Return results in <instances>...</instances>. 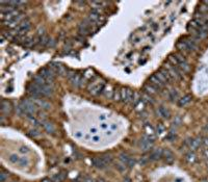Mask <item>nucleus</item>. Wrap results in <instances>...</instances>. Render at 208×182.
Instances as JSON below:
<instances>
[{
    "label": "nucleus",
    "instance_id": "nucleus-1",
    "mask_svg": "<svg viewBox=\"0 0 208 182\" xmlns=\"http://www.w3.org/2000/svg\"><path fill=\"white\" fill-rule=\"evenodd\" d=\"M177 48L180 51H195L197 50V41L195 39H181L178 41Z\"/></svg>",
    "mask_w": 208,
    "mask_h": 182
},
{
    "label": "nucleus",
    "instance_id": "nucleus-2",
    "mask_svg": "<svg viewBox=\"0 0 208 182\" xmlns=\"http://www.w3.org/2000/svg\"><path fill=\"white\" fill-rule=\"evenodd\" d=\"M68 78H69V80L71 81V84L73 87H82L83 84V81H84V77H82L81 75L79 74H76L75 72H69L67 74Z\"/></svg>",
    "mask_w": 208,
    "mask_h": 182
},
{
    "label": "nucleus",
    "instance_id": "nucleus-3",
    "mask_svg": "<svg viewBox=\"0 0 208 182\" xmlns=\"http://www.w3.org/2000/svg\"><path fill=\"white\" fill-rule=\"evenodd\" d=\"M104 87H105V83L103 81L96 80L90 83L89 85V92L92 95H99L103 92Z\"/></svg>",
    "mask_w": 208,
    "mask_h": 182
},
{
    "label": "nucleus",
    "instance_id": "nucleus-4",
    "mask_svg": "<svg viewBox=\"0 0 208 182\" xmlns=\"http://www.w3.org/2000/svg\"><path fill=\"white\" fill-rule=\"evenodd\" d=\"M39 75L45 79L48 84H52V82H53L54 77H55V72L53 71L51 68H44V69H42L41 71H40Z\"/></svg>",
    "mask_w": 208,
    "mask_h": 182
},
{
    "label": "nucleus",
    "instance_id": "nucleus-5",
    "mask_svg": "<svg viewBox=\"0 0 208 182\" xmlns=\"http://www.w3.org/2000/svg\"><path fill=\"white\" fill-rule=\"evenodd\" d=\"M154 139H155V137L151 136V135H148V134L144 135L143 139H142L141 142H139V147H141V149L143 150L144 152L149 151V150L152 148V146H153Z\"/></svg>",
    "mask_w": 208,
    "mask_h": 182
},
{
    "label": "nucleus",
    "instance_id": "nucleus-6",
    "mask_svg": "<svg viewBox=\"0 0 208 182\" xmlns=\"http://www.w3.org/2000/svg\"><path fill=\"white\" fill-rule=\"evenodd\" d=\"M135 93H133L130 89H121V101L124 103H132L134 99Z\"/></svg>",
    "mask_w": 208,
    "mask_h": 182
},
{
    "label": "nucleus",
    "instance_id": "nucleus-7",
    "mask_svg": "<svg viewBox=\"0 0 208 182\" xmlns=\"http://www.w3.org/2000/svg\"><path fill=\"white\" fill-rule=\"evenodd\" d=\"M93 24H94L93 22L90 21L89 19L81 22V23L79 24V26H78V32H79V35H80L81 37L87 35V33L90 32V30H91V27Z\"/></svg>",
    "mask_w": 208,
    "mask_h": 182
},
{
    "label": "nucleus",
    "instance_id": "nucleus-8",
    "mask_svg": "<svg viewBox=\"0 0 208 182\" xmlns=\"http://www.w3.org/2000/svg\"><path fill=\"white\" fill-rule=\"evenodd\" d=\"M30 29V22L27 19H24L19 25L15 28L17 35H25L26 32H28V30Z\"/></svg>",
    "mask_w": 208,
    "mask_h": 182
},
{
    "label": "nucleus",
    "instance_id": "nucleus-9",
    "mask_svg": "<svg viewBox=\"0 0 208 182\" xmlns=\"http://www.w3.org/2000/svg\"><path fill=\"white\" fill-rule=\"evenodd\" d=\"M49 68H51V69L55 72V74H59V75H67L68 74V70L66 69L65 66H63L61 64L53 63L49 66Z\"/></svg>",
    "mask_w": 208,
    "mask_h": 182
},
{
    "label": "nucleus",
    "instance_id": "nucleus-10",
    "mask_svg": "<svg viewBox=\"0 0 208 182\" xmlns=\"http://www.w3.org/2000/svg\"><path fill=\"white\" fill-rule=\"evenodd\" d=\"M148 83H150L151 85H153L154 87H156V89L158 90H160V89H162L163 87H165V83L162 82V81L159 79L158 77H157V75L156 74H154V75H152L151 77L149 78V82Z\"/></svg>",
    "mask_w": 208,
    "mask_h": 182
},
{
    "label": "nucleus",
    "instance_id": "nucleus-11",
    "mask_svg": "<svg viewBox=\"0 0 208 182\" xmlns=\"http://www.w3.org/2000/svg\"><path fill=\"white\" fill-rule=\"evenodd\" d=\"M156 115L158 116L159 118H162V119H170L171 118V111L168 107L165 106H159L158 108L156 109Z\"/></svg>",
    "mask_w": 208,
    "mask_h": 182
},
{
    "label": "nucleus",
    "instance_id": "nucleus-12",
    "mask_svg": "<svg viewBox=\"0 0 208 182\" xmlns=\"http://www.w3.org/2000/svg\"><path fill=\"white\" fill-rule=\"evenodd\" d=\"M92 165H93V167L97 168V169H100V170H103L105 169V168L107 167V163L105 162V161L103 160V158L102 157H94V158H92Z\"/></svg>",
    "mask_w": 208,
    "mask_h": 182
},
{
    "label": "nucleus",
    "instance_id": "nucleus-13",
    "mask_svg": "<svg viewBox=\"0 0 208 182\" xmlns=\"http://www.w3.org/2000/svg\"><path fill=\"white\" fill-rule=\"evenodd\" d=\"M162 152H163V150L160 149V148L154 149L153 151L150 153V155L148 156V157H149V160L156 161V160H158V159H161L162 158Z\"/></svg>",
    "mask_w": 208,
    "mask_h": 182
},
{
    "label": "nucleus",
    "instance_id": "nucleus-14",
    "mask_svg": "<svg viewBox=\"0 0 208 182\" xmlns=\"http://www.w3.org/2000/svg\"><path fill=\"white\" fill-rule=\"evenodd\" d=\"M162 158L165 159V161L167 163H173L175 157H174L173 152H172L171 150L167 149V150H163V152H162Z\"/></svg>",
    "mask_w": 208,
    "mask_h": 182
},
{
    "label": "nucleus",
    "instance_id": "nucleus-15",
    "mask_svg": "<svg viewBox=\"0 0 208 182\" xmlns=\"http://www.w3.org/2000/svg\"><path fill=\"white\" fill-rule=\"evenodd\" d=\"M41 124H42V126L44 127V129H45L48 133L54 134L55 128H54V126H53V124L50 123V122H48V121H46V120H43V121H41Z\"/></svg>",
    "mask_w": 208,
    "mask_h": 182
},
{
    "label": "nucleus",
    "instance_id": "nucleus-16",
    "mask_svg": "<svg viewBox=\"0 0 208 182\" xmlns=\"http://www.w3.org/2000/svg\"><path fill=\"white\" fill-rule=\"evenodd\" d=\"M191 96L185 95L178 100V105H179L180 107H184V106H186L187 104L191 103Z\"/></svg>",
    "mask_w": 208,
    "mask_h": 182
},
{
    "label": "nucleus",
    "instance_id": "nucleus-17",
    "mask_svg": "<svg viewBox=\"0 0 208 182\" xmlns=\"http://www.w3.org/2000/svg\"><path fill=\"white\" fill-rule=\"evenodd\" d=\"M32 101L35 102V104L37 105L38 107H41V108L48 109L50 107V104L49 103H47V102L44 101V100L40 99V98H35V100L32 99Z\"/></svg>",
    "mask_w": 208,
    "mask_h": 182
},
{
    "label": "nucleus",
    "instance_id": "nucleus-18",
    "mask_svg": "<svg viewBox=\"0 0 208 182\" xmlns=\"http://www.w3.org/2000/svg\"><path fill=\"white\" fill-rule=\"evenodd\" d=\"M115 90L111 85H108V87H105L103 90V92H102V94H104V96L107 98H109V99H113V93H115Z\"/></svg>",
    "mask_w": 208,
    "mask_h": 182
},
{
    "label": "nucleus",
    "instance_id": "nucleus-19",
    "mask_svg": "<svg viewBox=\"0 0 208 182\" xmlns=\"http://www.w3.org/2000/svg\"><path fill=\"white\" fill-rule=\"evenodd\" d=\"M67 178V173L66 172H59V173H57L55 176H53V178H52V181L53 182H63L64 180Z\"/></svg>",
    "mask_w": 208,
    "mask_h": 182
},
{
    "label": "nucleus",
    "instance_id": "nucleus-20",
    "mask_svg": "<svg viewBox=\"0 0 208 182\" xmlns=\"http://www.w3.org/2000/svg\"><path fill=\"white\" fill-rule=\"evenodd\" d=\"M11 109H12L11 103H9V101L3 100V101L1 102V113H9V111H11Z\"/></svg>",
    "mask_w": 208,
    "mask_h": 182
},
{
    "label": "nucleus",
    "instance_id": "nucleus-21",
    "mask_svg": "<svg viewBox=\"0 0 208 182\" xmlns=\"http://www.w3.org/2000/svg\"><path fill=\"white\" fill-rule=\"evenodd\" d=\"M144 91L146 92V94H148V95H154V94L157 93V91L158 90L156 89V87H154L153 85H151L150 83H147V84L144 87Z\"/></svg>",
    "mask_w": 208,
    "mask_h": 182
},
{
    "label": "nucleus",
    "instance_id": "nucleus-22",
    "mask_svg": "<svg viewBox=\"0 0 208 182\" xmlns=\"http://www.w3.org/2000/svg\"><path fill=\"white\" fill-rule=\"evenodd\" d=\"M130 158H131V157H130L129 155H128L127 153H121L119 155V160L121 161V162H123L124 165H128V162H129V160H130Z\"/></svg>",
    "mask_w": 208,
    "mask_h": 182
},
{
    "label": "nucleus",
    "instance_id": "nucleus-23",
    "mask_svg": "<svg viewBox=\"0 0 208 182\" xmlns=\"http://www.w3.org/2000/svg\"><path fill=\"white\" fill-rule=\"evenodd\" d=\"M185 160H186L187 162H189V163H193L194 161L196 160V155H195V153L191 151V150L185 154Z\"/></svg>",
    "mask_w": 208,
    "mask_h": 182
},
{
    "label": "nucleus",
    "instance_id": "nucleus-24",
    "mask_svg": "<svg viewBox=\"0 0 208 182\" xmlns=\"http://www.w3.org/2000/svg\"><path fill=\"white\" fill-rule=\"evenodd\" d=\"M169 98L172 100V101H175V100H179V93H178L177 90H172L169 93Z\"/></svg>",
    "mask_w": 208,
    "mask_h": 182
},
{
    "label": "nucleus",
    "instance_id": "nucleus-25",
    "mask_svg": "<svg viewBox=\"0 0 208 182\" xmlns=\"http://www.w3.org/2000/svg\"><path fill=\"white\" fill-rule=\"evenodd\" d=\"M176 139V130L174 131V130H171L169 133L167 134V136H165V141H169V142H173Z\"/></svg>",
    "mask_w": 208,
    "mask_h": 182
},
{
    "label": "nucleus",
    "instance_id": "nucleus-26",
    "mask_svg": "<svg viewBox=\"0 0 208 182\" xmlns=\"http://www.w3.org/2000/svg\"><path fill=\"white\" fill-rule=\"evenodd\" d=\"M101 157L103 158V160L105 161L107 165H110V163L113 162V156L109 155V154H105V155L101 156Z\"/></svg>",
    "mask_w": 208,
    "mask_h": 182
},
{
    "label": "nucleus",
    "instance_id": "nucleus-27",
    "mask_svg": "<svg viewBox=\"0 0 208 182\" xmlns=\"http://www.w3.org/2000/svg\"><path fill=\"white\" fill-rule=\"evenodd\" d=\"M113 99L115 101H121V90H115Z\"/></svg>",
    "mask_w": 208,
    "mask_h": 182
},
{
    "label": "nucleus",
    "instance_id": "nucleus-28",
    "mask_svg": "<svg viewBox=\"0 0 208 182\" xmlns=\"http://www.w3.org/2000/svg\"><path fill=\"white\" fill-rule=\"evenodd\" d=\"M79 182H94L90 176H80L79 177Z\"/></svg>",
    "mask_w": 208,
    "mask_h": 182
},
{
    "label": "nucleus",
    "instance_id": "nucleus-29",
    "mask_svg": "<svg viewBox=\"0 0 208 182\" xmlns=\"http://www.w3.org/2000/svg\"><path fill=\"white\" fill-rule=\"evenodd\" d=\"M116 168H117V169L119 170L120 172H124L126 169H127L128 167H127V165H124L123 162H121V161H120L119 163H117V165H116Z\"/></svg>",
    "mask_w": 208,
    "mask_h": 182
},
{
    "label": "nucleus",
    "instance_id": "nucleus-30",
    "mask_svg": "<svg viewBox=\"0 0 208 182\" xmlns=\"http://www.w3.org/2000/svg\"><path fill=\"white\" fill-rule=\"evenodd\" d=\"M29 135L31 137H39L41 135V133L38 131L37 129H33V130H30V132H29Z\"/></svg>",
    "mask_w": 208,
    "mask_h": 182
},
{
    "label": "nucleus",
    "instance_id": "nucleus-31",
    "mask_svg": "<svg viewBox=\"0 0 208 182\" xmlns=\"http://www.w3.org/2000/svg\"><path fill=\"white\" fill-rule=\"evenodd\" d=\"M7 178H9V174H6L5 172H1L0 173V182H4Z\"/></svg>",
    "mask_w": 208,
    "mask_h": 182
},
{
    "label": "nucleus",
    "instance_id": "nucleus-32",
    "mask_svg": "<svg viewBox=\"0 0 208 182\" xmlns=\"http://www.w3.org/2000/svg\"><path fill=\"white\" fill-rule=\"evenodd\" d=\"M165 130V126H163L161 123H159L158 125H157V127H156V132H158V133H162Z\"/></svg>",
    "mask_w": 208,
    "mask_h": 182
},
{
    "label": "nucleus",
    "instance_id": "nucleus-33",
    "mask_svg": "<svg viewBox=\"0 0 208 182\" xmlns=\"http://www.w3.org/2000/svg\"><path fill=\"white\" fill-rule=\"evenodd\" d=\"M173 124H174V126H180V124H181V118L180 117H176L175 118V120H174V122H173Z\"/></svg>",
    "mask_w": 208,
    "mask_h": 182
},
{
    "label": "nucleus",
    "instance_id": "nucleus-34",
    "mask_svg": "<svg viewBox=\"0 0 208 182\" xmlns=\"http://www.w3.org/2000/svg\"><path fill=\"white\" fill-rule=\"evenodd\" d=\"M204 144H205V146H206V147H208V137H206V139H204Z\"/></svg>",
    "mask_w": 208,
    "mask_h": 182
},
{
    "label": "nucleus",
    "instance_id": "nucleus-35",
    "mask_svg": "<svg viewBox=\"0 0 208 182\" xmlns=\"http://www.w3.org/2000/svg\"><path fill=\"white\" fill-rule=\"evenodd\" d=\"M124 182H131V179H130V178H125Z\"/></svg>",
    "mask_w": 208,
    "mask_h": 182
},
{
    "label": "nucleus",
    "instance_id": "nucleus-36",
    "mask_svg": "<svg viewBox=\"0 0 208 182\" xmlns=\"http://www.w3.org/2000/svg\"><path fill=\"white\" fill-rule=\"evenodd\" d=\"M96 182H105V181H104L103 179H98V180H97V181H96Z\"/></svg>",
    "mask_w": 208,
    "mask_h": 182
}]
</instances>
